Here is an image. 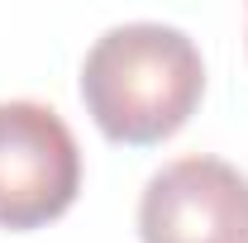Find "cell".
I'll return each instance as SVG.
<instances>
[{
  "label": "cell",
  "mask_w": 248,
  "mask_h": 243,
  "mask_svg": "<svg viewBox=\"0 0 248 243\" xmlns=\"http://www.w3.org/2000/svg\"><path fill=\"white\" fill-rule=\"evenodd\" d=\"M205 95L201 48L172 24L134 19L91 43L81 62V100L115 143L172 138Z\"/></svg>",
  "instance_id": "1"
},
{
  "label": "cell",
  "mask_w": 248,
  "mask_h": 243,
  "mask_svg": "<svg viewBox=\"0 0 248 243\" xmlns=\"http://www.w3.org/2000/svg\"><path fill=\"white\" fill-rule=\"evenodd\" d=\"M81 148L53 105L0 100V229H38L72 210Z\"/></svg>",
  "instance_id": "2"
},
{
  "label": "cell",
  "mask_w": 248,
  "mask_h": 243,
  "mask_svg": "<svg viewBox=\"0 0 248 243\" xmlns=\"http://www.w3.org/2000/svg\"><path fill=\"white\" fill-rule=\"evenodd\" d=\"M143 243H248V177L210 152L162 162L139 196Z\"/></svg>",
  "instance_id": "3"
}]
</instances>
